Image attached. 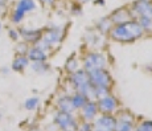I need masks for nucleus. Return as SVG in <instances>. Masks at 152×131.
Masks as SVG:
<instances>
[{"label":"nucleus","mask_w":152,"mask_h":131,"mask_svg":"<svg viewBox=\"0 0 152 131\" xmlns=\"http://www.w3.org/2000/svg\"><path fill=\"white\" fill-rule=\"evenodd\" d=\"M144 31L140 27V24L135 19L124 23V24L113 25V28L109 32V37L111 40L121 44H131L136 40L142 39L144 36Z\"/></svg>","instance_id":"f257e3e1"},{"label":"nucleus","mask_w":152,"mask_h":131,"mask_svg":"<svg viewBox=\"0 0 152 131\" xmlns=\"http://www.w3.org/2000/svg\"><path fill=\"white\" fill-rule=\"evenodd\" d=\"M69 82L77 93H82L89 100L95 98L94 86L90 83L89 74H87V72H85L83 69H80V70H77L75 73L69 74Z\"/></svg>","instance_id":"f03ea898"},{"label":"nucleus","mask_w":152,"mask_h":131,"mask_svg":"<svg viewBox=\"0 0 152 131\" xmlns=\"http://www.w3.org/2000/svg\"><path fill=\"white\" fill-rule=\"evenodd\" d=\"M82 69L85 72H93L98 69H107L109 58L102 50H89L82 57Z\"/></svg>","instance_id":"7ed1b4c3"},{"label":"nucleus","mask_w":152,"mask_h":131,"mask_svg":"<svg viewBox=\"0 0 152 131\" xmlns=\"http://www.w3.org/2000/svg\"><path fill=\"white\" fill-rule=\"evenodd\" d=\"M65 34H66L65 28L57 27V25H50L45 31H42L41 40L50 48V50H53V49L61 45V42L65 39Z\"/></svg>","instance_id":"20e7f679"},{"label":"nucleus","mask_w":152,"mask_h":131,"mask_svg":"<svg viewBox=\"0 0 152 131\" xmlns=\"http://www.w3.org/2000/svg\"><path fill=\"white\" fill-rule=\"evenodd\" d=\"M36 10V1L34 0H17L12 12H11V21L13 24H20L28 13Z\"/></svg>","instance_id":"39448f33"},{"label":"nucleus","mask_w":152,"mask_h":131,"mask_svg":"<svg viewBox=\"0 0 152 131\" xmlns=\"http://www.w3.org/2000/svg\"><path fill=\"white\" fill-rule=\"evenodd\" d=\"M87 74H89L90 83L94 87H104V89L111 90L114 81L107 69H98V70L89 72Z\"/></svg>","instance_id":"423d86ee"},{"label":"nucleus","mask_w":152,"mask_h":131,"mask_svg":"<svg viewBox=\"0 0 152 131\" xmlns=\"http://www.w3.org/2000/svg\"><path fill=\"white\" fill-rule=\"evenodd\" d=\"M54 123L62 131H75L78 129V123L72 113H64L58 110L54 115Z\"/></svg>","instance_id":"0eeeda50"},{"label":"nucleus","mask_w":152,"mask_h":131,"mask_svg":"<svg viewBox=\"0 0 152 131\" xmlns=\"http://www.w3.org/2000/svg\"><path fill=\"white\" fill-rule=\"evenodd\" d=\"M132 19H138L140 16L152 17V0H135L130 5Z\"/></svg>","instance_id":"6e6552de"},{"label":"nucleus","mask_w":152,"mask_h":131,"mask_svg":"<svg viewBox=\"0 0 152 131\" xmlns=\"http://www.w3.org/2000/svg\"><path fill=\"white\" fill-rule=\"evenodd\" d=\"M97 106H98V110L102 114H114L119 107V102L116 100L115 95L109 93V94L104 95V97L98 98Z\"/></svg>","instance_id":"1a4fd4ad"},{"label":"nucleus","mask_w":152,"mask_h":131,"mask_svg":"<svg viewBox=\"0 0 152 131\" xmlns=\"http://www.w3.org/2000/svg\"><path fill=\"white\" fill-rule=\"evenodd\" d=\"M116 118L113 116V114H102L101 116H97L94 119V129L101 131H114L115 129Z\"/></svg>","instance_id":"9d476101"},{"label":"nucleus","mask_w":152,"mask_h":131,"mask_svg":"<svg viewBox=\"0 0 152 131\" xmlns=\"http://www.w3.org/2000/svg\"><path fill=\"white\" fill-rule=\"evenodd\" d=\"M109 19L111 20L113 25L124 24V23H127V21H130V20H132L130 7H121V8H116L115 11H113V12L109 15Z\"/></svg>","instance_id":"9b49d317"},{"label":"nucleus","mask_w":152,"mask_h":131,"mask_svg":"<svg viewBox=\"0 0 152 131\" xmlns=\"http://www.w3.org/2000/svg\"><path fill=\"white\" fill-rule=\"evenodd\" d=\"M134 116L128 111H122L115 122L114 131H134Z\"/></svg>","instance_id":"f8f14e48"},{"label":"nucleus","mask_w":152,"mask_h":131,"mask_svg":"<svg viewBox=\"0 0 152 131\" xmlns=\"http://www.w3.org/2000/svg\"><path fill=\"white\" fill-rule=\"evenodd\" d=\"M20 39L23 41L29 44V45H34L42 36V29H29V28H20L19 29Z\"/></svg>","instance_id":"ddd939ff"},{"label":"nucleus","mask_w":152,"mask_h":131,"mask_svg":"<svg viewBox=\"0 0 152 131\" xmlns=\"http://www.w3.org/2000/svg\"><path fill=\"white\" fill-rule=\"evenodd\" d=\"M81 115H82L83 121L85 122H91L97 118L99 110H98V106H97V102H94L93 100H89L85 103V106L81 107Z\"/></svg>","instance_id":"4468645a"},{"label":"nucleus","mask_w":152,"mask_h":131,"mask_svg":"<svg viewBox=\"0 0 152 131\" xmlns=\"http://www.w3.org/2000/svg\"><path fill=\"white\" fill-rule=\"evenodd\" d=\"M27 57L29 58L31 62H36V61H46L49 57V53H46L45 50H42L41 48H39L37 45H31L28 48Z\"/></svg>","instance_id":"2eb2a0df"},{"label":"nucleus","mask_w":152,"mask_h":131,"mask_svg":"<svg viewBox=\"0 0 152 131\" xmlns=\"http://www.w3.org/2000/svg\"><path fill=\"white\" fill-rule=\"evenodd\" d=\"M57 106H58V110L64 113H72L73 114V111L75 110L72 102V95H69V94L61 95L57 101Z\"/></svg>","instance_id":"dca6fc26"},{"label":"nucleus","mask_w":152,"mask_h":131,"mask_svg":"<svg viewBox=\"0 0 152 131\" xmlns=\"http://www.w3.org/2000/svg\"><path fill=\"white\" fill-rule=\"evenodd\" d=\"M29 64H31V61L25 54H17L12 61V69L17 73H21L28 68Z\"/></svg>","instance_id":"f3484780"},{"label":"nucleus","mask_w":152,"mask_h":131,"mask_svg":"<svg viewBox=\"0 0 152 131\" xmlns=\"http://www.w3.org/2000/svg\"><path fill=\"white\" fill-rule=\"evenodd\" d=\"M81 69V60L78 58L75 54H73L72 57H69L66 60V64H65V70L68 74H72V73H75L77 70Z\"/></svg>","instance_id":"a211bd4d"},{"label":"nucleus","mask_w":152,"mask_h":131,"mask_svg":"<svg viewBox=\"0 0 152 131\" xmlns=\"http://www.w3.org/2000/svg\"><path fill=\"white\" fill-rule=\"evenodd\" d=\"M95 28H97V31L99 32V33L104 36V34H109L110 29L113 28V23H111V20L109 19V16L102 17V19H99L97 21Z\"/></svg>","instance_id":"6ab92c4d"},{"label":"nucleus","mask_w":152,"mask_h":131,"mask_svg":"<svg viewBox=\"0 0 152 131\" xmlns=\"http://www.w3.org/2000/svg\"><path fill=\"white\" fill-rule=\"evenodd\" d=\"M29 65H31L32 70L37 74H45L50 70V65L46 61H36V62H32Z\"/></svg>","instance_id":"aec40b11"},{"label":"nucleus","mask_w":152,"mask_h":131,"mask_svg":"<svg viewBox=\"0 0 152 131\" xmlns=\"http://www.w3.org/2000/svg\"><path fill=\"white\" fill-rule=\"evenodd\" d=\"M89 101V98L86 97L82 93H77L75 91L74 94L72 95V102H73V106H74L75 110H80L82 106H85V103Z\"/></svg>","instance_id":"412c9836"},{"label":"nucleus","mask_w":152,"mask_h":131,"mask_svg":"<svg viewBox=\"0 0 152 131\" xmlns=\"http://www.w3.org/2000/svg\"><path fill=\"white\" fill-rule=\"evenodd\" d=\"M135 20L140 24V27L143 28L144 33H152V17L140 16V17H138V19H135Z\"/></svg>","instance_id":"4be33fe9"},{"label":"nucleus","mask_w":152,"mask_h":131,"mask_svg":"<svg viewBox=\"0 0 152 131\" xmlns=\"http://www.w3.org/2000/svg\"><path fill=\"white\" fill-rule=\"evenodd\" d=\"M39 103H40L39 98L37 97H31V98H28V100L25 101L24 106H25V109L27 110H34L37 106H39Z\"/></svg>","instance_id":"5701e85b"},{"label":"nucleus","mask_w":152,"mask_h":131,"mask_svg":"<svg viewBox=\"0 0 152 131\" xmlns=\"http://www.w3.org/2000/svg\"><path fill=\"white\" fill-rule=\"evenodd\" d=\"M135 131H152V121H142L135 127Z\"/></svg>","instance_id":"b1692460"},{"label":"nucleus","mask_w":152,"mask_h":131,"mask_svg":"<svg viewBox=\"0 0 152 131\" xmlns=\"http://www.w3.org/2000/svg\"><path fill=\"white\" fill-rule=\"evenodd\" d=\"M28 48H29V44L24 42V41L17 42V45H16V53L17 54H25V56H27Z\"/></svg>","instance_id":"393cba45"},{"label":"nucleus","mask_w":152,"mask_h":131,"mask_svg":"<svg viewBox=\"0 0 152 131\" xmlns=\"http://www.w3.org/2000/svg\"><path fill=\"white\" fill-rule=\"evenodd\" d=\"M8 36L11 37V40H13V41H19L20 40V33H19V31L17 29H8Z\"/></svg>","instance_id":"a878e982"},{"label":"nucleus","mask_w":152,"mask_h":131,"mask_svg":"<svg viewBox=\"0 0 152 131\" xmlns=\"http://www.w3.org/2000/svg\"><path fill=\"white\" fill-rule=\"evenodd\" d=\"M72 13L75 15V16L82 15V5H81L80 3H74V4L72 5Z\"/></svg>","instance_id":"bb28decb"},{"label":"nucleus","mask_w":152,"mask_h":131,"mask_svg":"<svg viewBox=\"0 0 152 131\" xmlns=\"http://www.w3.org/2000/svg\"><path fill=\"white\" fill-rule=\"evenodd\" d=\"M40 3H42L44 5H46V7H52V5L56 4V0H39Z\"/></svg>","instance_id":"cd10ccee"},{"label":"nucleus","mask_w":152,"mask_h":131,"mask_svg":"<svg viewBox=\"0 0 152 131\" xmlns=\"http://www.w3.org/2000/svg\"><path fill=\"white\" fill-rule=\"evenodd\" d=\"M7 4H8V0H0V12L5 11V8H7Z\"/></svg>","instance_id":"c85d7f7f"},{"label":"nucleus","mask_w":152,"mask_h":131,"mask_svg":"<svg viewBox=\"0 0 152 131\" xmlns=\"http://www.w3.org/2000/svg\"><path fill=\"white\" fill-rule=\"evenodd\" d=\"M95 3H97V4H99V5H104V4H106V1H104V0H97Z\"/></svg>","instance_id":"c756f323"},{"label":"nucleus","mask_w":152,"mask_h":131,"mask_svg":"<svg viewBox=\"0 0 152 131\" xmlns=\"http://www.w3.org/2000/svg\"><path fill=\"white\" fill-rule=\"evenodd\" d=\"M90 1V0H77V3H80V4H82V3H87Z\"/></svg>","instance_id":"7c9ffc66"},{"label":"nucleus","mask_w":152,"mask_h":131,"mask_svg":"<svg viewBox=\"0 0 152 131\" xmlns=\"http://www.w3.org/2000/svg\"><path fill=\"white\" fill-rule=\"evenodd\" d=\"M29 131H41V130H40V129H37V127H33V129H31Z\"/></svg>","instance_id":"2f4dec72"},{"label":"nucleus","mask_w":152,"mask_h":131,"mask_svg":"<svg viewBox=\"0 0 152 131\" xmlns=\"http://www.w3.org/2000/svg\"><path fill=\"white\" fill-rule=\"evenodd\" d=\"M93 131H101V130H97V129H93Z\"/></svg>","instance_id":"473e14b6"},{"label":"nucleus","mask_w":152,"mask_h":131,"mask_svg":"<svg viewBox=\"0 0 152 131\" xmlns=\"http://www.w3.org/2000/svg\"><path fill=\"white\" fill-rule=\"evenodd\" d=\"M0 31H1V23H0Z\"/></svg>","instance_id":"72a5a7b5"},{"label":"nucleus","mask_w":152,"mask_h":131,"mask_svg":"<svg viewBox=\"0 0 152 131\" xmlns=\"http://www.w3.org/2000/svg\"><path fill=\"white\" fill-rule=\"evenodd\" d=\"M0 118H1V113H0Z\"/></svg>","instance_id":"f704fd0d"}]
</instances>
